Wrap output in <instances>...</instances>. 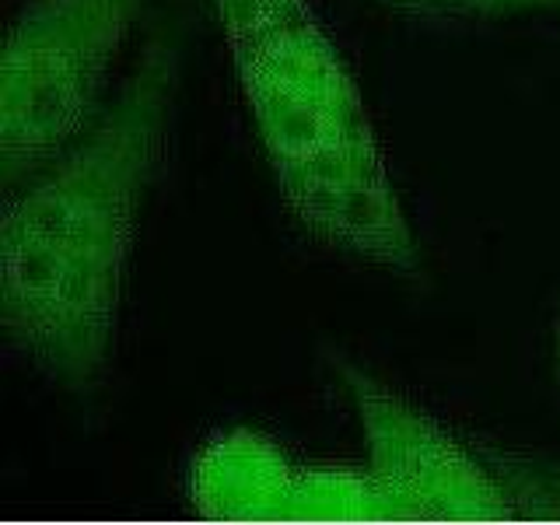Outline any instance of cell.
Instances as JSON below:
<instances>
[{
  "instance_id": "5b68a950",
  "label": "cell",
  "mask_w": 560,
  "mask_h": 525,
  "mask_svg": "<svg viewBox=\"0 0 560 525\" xmlns=\"http://www.w3.org/2000/svg\"><path fill=\"white\" fill-rule=\"evenodd\" d=\"M302 459L273 434L238 424L207 434L186 469V501L207 518H284Z\"/></svg>"
},
{
  "instance_id": "7a4b0ae2",
  "label": "cell",
  "mask_w": 560,
  "mask_h": 525,
  "mask_svg": "<svg viewBox=\"0 0 560 525\" xmlns=\"http://www.w3.org/2000/svg\"><path fill=\"white\" fill-rule=\"evenodd\" d=\"M284 207L312 238L413 277L420 253L354 74L308 0H210Z\"/></svg>"
},
{
  "instance_id": "8992f818",
  "label": "cell",
  "mask_w": 560,
  "mask_h": 525,
  "mask_svg": "<svg viewBox=\"0 0 560 525\" xmlns=\"http://www.w3.org/2000/svg\"><path fill=\"white\" fill-rule=\"evenodd\" d=\"M438 4H448L455 11L490 14V11H508V8H553L560 0H438Z\"/></svg>"
},
{
  "instance_id": "277c9868",
  "label": "cell",
  "mask_w": 560,
  "mask_h": 525,
  "mask_svg": "<svg viewBox=\"0 0 560 525\" xmlns=\"http://www.w3.org/2000/svg\"><path fill=\"white\" fill-rule=\"evenodd\" d=\"M361 417L368 466L413 518H529L560 512L550 469L487 448L332 354Z\"/></svg>"
},
{
  "instance_id": "6da1fadb",
  "label": "cell",
  "mask_w": 560,
  "mask_h": 525,
  "mask_svg": "<svg viewBox=\"0 0 560 525\" xmlns=\"http://www.w3.org/2000/svg\"><path fill=\"white\" fill-rule=\"evenodd\" d=\"M175 49H148L74 148L4 186L0 298L11 350L52 385L88 393L116 358L140 214L168 154Z\"/></svg>"
},
{
  "instance_id": "52a82bcc",
  "label": "cell",
  "mask_w": 560,
  "mask_h": 525,
  "mask_svg": "<svg viewBox=\"0 0 560 525\" xmlns=\"http://www.w3.org/2000/svg\"><path fill=\"white\" fill-rule=\"evenodd\" d=\"M385 8H396V11H410V14H431L438 8V0H378Z\"/></svg>"
},
{
  "instance_id": "3957f363",
  "label": "cell",
  "mask_w": 560,
  "mask_h": 525,
  "mask_svg": "<svg viewBox=\"0 0 560 525\" xmlns=\"http://www.w3.org/2000/svg\"><path fill=\"white\" fill-rule=\"evenodd\" d=\"M148 0H28L0 57L4 186L74 148L109 105L113 70Z\"/></svg>"
}]
</instances>
